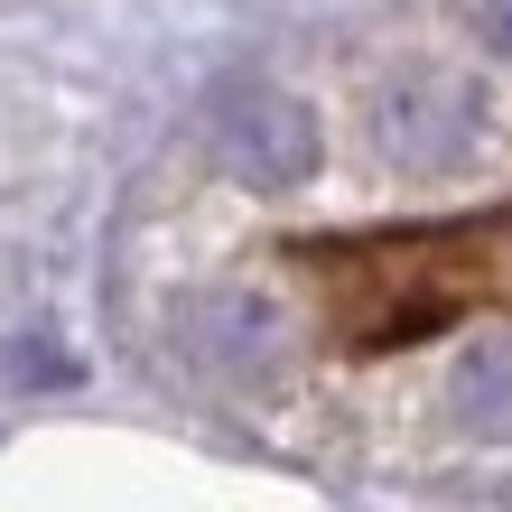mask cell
<instances>
[{
  "label": "cell",
  "instance_id": "obj_3",
  "mask_svg": "<svg viewBox=\"0 0 512 512\" xmlns=\"http://www.w3.org/2000/svg\"><path fill=\"white\" fill-rule=\"evenodd\" d=\"M177 345L196 354L215 382H270L280 373V317L252 289H205L177 308Z\"/></svg>",
  "mask_w": 512,
  "mask_h": 512
},
{
  "label": "cell",
  "instance_id": "obj_6",
  "mask_svg": "<svg viewBox=\"0 0 512 512\" xmlns=\"http://www.w3.org/2000/svg\"><path fill=\"white\" fill-rule=\"evenodd\" d=\"M475 19H485V47H494L503 66H512V0H485V10H475Z\"/></svg>",
  "mask_w": 512,
  "mask_h": 512
},
{
  "label": "cell",
  "instance_id": "obj_5",
  "mask_svg": "<svg viewBox=\"0 0 512 512\" xmlns=\"http://www.w3.org/2000/svg\"><path fill=\"white\" fill-rule=\"evenodd\" d=\"M10 382H75V364H66L47 336H19V345H10Z\"/></svg>",
  "mask_w": 512,
  "mask_h": 512
},
{
  "label": "cell",
  "instance_id": "obj_4",
  "mask_svg": "<svg viewBox=\"0 0 512 512\" xmlns=\"http://www.w3.org/2000/svg\"><path fill=\"white\" fill-rule=\"evenodd\" d=\"M447 410H457V429L466 438H512V336H494V345H475L466 364H457V382H447Z\"/></svg>",
  "mask_w": 512,
  "mask_h": 512
},
{
  "label": "cell",
  "instance_id": "obj_2",
  "mask_svg": "<svg viewBox=\"0 0 512 512\" xmlns=\"http://www.w3.org/2000/svg\"><path fill=\"white\" fill-rule=\"evenodd\" d=\"M475 122H485V103H475V84H457V75H401L373 103V140H382V159H401V168H457L475 149Z\"/></svg>",
  "mask_w": 512,
  "mask_h": 512
},
{
  "label": "cell",
  "instance_id": "obj_1",
  "mask_svg": "<svg viewBox=\"0 0 512 512\" xmlns=\"http://www.w3.org/2000/svg\"><path fill=\"white\" fill-rule=\"evenodd\" d=\"M205 131H215V159L243 187H298L317 168V112L261 75H224L215 103H205Z\"/></svg>",
  "mask_w": 512,
  "mask_h": 512
}]
</instances>
